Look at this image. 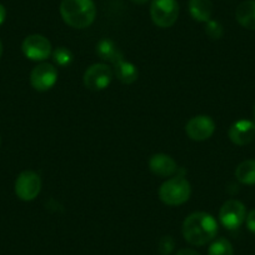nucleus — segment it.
Masks as SVG:
<instances>
[{
  "label": "nucleus",
  "instance_id": "obj_1",
  "mask_svg": "<svg viewBox=\"0 0 255 255\" xmlns=\"http://www.w3.org/2000/svg\"><path fill=\"white\" fill-rule=\"evenodd\" d=\"M218 223L214 217L204 212L188 215L183 223V237L189 244L202 247L215 239Z\"/></svg>",
  "mask_w": 255,
  "mask_h": 255
},
{
  "label": "nucleus",
  "instance_id": "obj_2",
  "mask_svg": "<svg viewBox=\"0 0 255 255\" xmlns=\"http://www.w3.org/2000/svg\"><path fill=\"white\" fill-rule=\"evenodd\" d=\"M60 14L69 26L85 29L94 23L97 8L93 0H63L60 3Z\"/></svg>",
  "mask_w": 255,
  "mask_h": 255
},
{
  "label": "nucleus",
  "instance_id": "obj_3",
  "mask_svg": "<svg viewBox=\"0 0 255 255\" xmlns=\"http://www.w3.org/2000/svg\"><path fill=\"white\" fill-rule=\"evenodd\" d=\"M191 194L190 183L184 176L176 175L164 181L159 188V198L169 207H178L189 200Z\"/></svg>",
  "mask_w": 255,
  "mask_h": 255
},
{
  "label": "nucleus",
  "instance_id": "obj_4",
  "mask_svg": "<svg viewBox=\"0 0 255 255\" xmlns=\"http://www.w3.org/2000/svg\"><path fill=\"white\" fill-rule=\"evenodd\" d=\"M151 20L159 28H170L179 16V4L176 0H153L150 5Z\"/></svg>",
  "mask_w": 255,
  "mask_h": 255
},
{
  "label": "nucleus",
  "instance_id": "obj_5",
  "mask_svg": "<svg viewBox=\"0 0 255 255\" xmlns=\"http://www.w3.org/2000/svg\"><path fill=\"white\" fill-rule=\"evenodd\" d=\"M113 75L114 73H113L112 68L107 64H93L92 67L85 70L83 82H84L85 88H88L89 90L99 92V90H104L109 87L113 80Z\"/></svg>",
  "mask_w": 255,
  "mask_h": 255
},
{
  "label": "nucleus",
  "instance_id": "obj_6",
  "mask_svg": "<svg viewBox=\"0 0 255 255\" xmlns=\"http://www.w3.org/2000/svg\"><path fill=\"white\" fill-rule=\"evenodd\" d=\"M247 218V209L242 202L235 199L227 200L219 212V220L228 230H237L242 227Z\"/></svg>",
  "mask_w": 255,
  "mask_h": 255
},
{
  "label": "nucleus",
  "instance_id": "obj_7",
  "mask_svg": "<svg viewBox=\"0 0 255 255\" xmlns=\"http://www.w3.org/2000/svg\"><path fill=\"white\" fill-rule=\"evenodd\" d=\"M41 190V179L35 171L25 170L15 180V194L24 202H31Z\"/></svg>",
  "mask_w": 255,
  "mask_h": 255
},
{
  "label": "nucleus",
  "instance_id": "obj_8",
  "mask_svg": "<svg viewBox=\"0 0 255 255\" xmlns=\"http://www.w3.org/2000/svg\"><path fill=\"white\" fill-rule=\"evenodd\" d=\"M24 55L33 61H44L51 55V44L45 36L40 34H33L24 39L21 44Z\"/></svg>",
  "mask_w": 255,
  "mask_h": 255
},
{
  "label": "nucleus",
  "instance_id": "obj_9",
  "mask_svg": "<svg viewBox=\"0 0 255 255\" xmlns=\"http://www.w3.org/2000/svg\"><path fill=\"white\" fill-rule=\"evenodd\" d=\"M58 80V70L53 64L41 63L30 73V84L38 92H46L55 85Z\"/></svg>",
  "mask_w": 255,
  "mask_h": 255
},
{
  "label": "nucleus",
  "instance_id": "obj_10",
  "mask_svg": "<svg viewBox=\"0 0 255 255\" xmlns=\"http://www.w3.org/2000/svg\"><path fill=\"white\" fill-rule=\"evenodd\" d=\"M185 131L191 140H207L214 134L215 123L208 115H197L186 123Z\"/></svg>",
  "mask_w": 255,
  "mask_h": 255
},
{
  "label": "nucleus",
  "instance_id": "obj_11",
  "mask_svg": "<svg viewBox=\"0 0 255 255\" xmlns=\"http://www.w3.org/2000/svg\"><path fill=\"white\" fill-rule=\"evenodd\" d=\"M228 135L235 145H247L255 138V123L247 119L238 120L230 127Z\"/></svg>",
  "mask_w": 255,
  "mask_h": 255
},
{
  "label": "nucleus",
  "instance_id": "obj_12",
  "mask_svg": "<svg viewBox=\"0 0 255 255\" xmlns=\"http://www.w3.org/2000/svg\"><path fill=\"white\" fill-rule=\"evenodd\" d=\"M149 169L155 175L161 178H168L178 171V165L171 156L166 154H154L149 159Z\"/></svg>",
  "mask_w": 255,
  "mask_h": 255
},
{
  "label": "nucleus",
  "instance_id": "obj_13",
  "mask_svg": "<svg viewBox=\"0 0 255 255\" xmlns=\"http://www.w3.org/2000/svg\"><path fill=\"white\" fill-rule=\"evenodd\" d=\"M237 20L243 28L255 30V0H245L235 11Z\"/></svg>",
  "mask_w": 255,
  "mask_h": 255
},
{
  "label": "nucleus",
  "instance_id": "obj_14",
  "mask_svg": "<svg viewBox=\"0 0 255 255\" xmlns=\"http://www.w3.org/2000/svg\"><path fill=\"white\" fill-rule=\"evenodd\" d=\"M189 13L191 18L199 23H207L213 14L212 0H189Z\"/></svg>",
  "mask_w": 255,
  "mask_h": 255
},
{
  "label": "nucleus",
  "instance_id": "obj_15",
  "mask_svg": "<svg viewBox=\"0 0 255 255\" xmlns=\"http://www.w3.org/2000/svg\"><path fill=\"white\" fill-rule=\"evenodd\" d=\"M114 65V74L119 82L123 84H133L139 77V72L136 67L130 61L124 60V58L118 60Z\"/></svg>",
  "mask_w": 255,
  "mask_h": 255
},
{
  "label": "nucleus",
  "instance_id": "obj_16",
  "mask_svg": "<svg viewBox=\"0 0 255 255\" xmlns=\"http://www.w3.org/2000/svg\"><path fill=\"white\" fill-rule=\"evenodd\" d=\"M97 54L99 55V58L104 61H109V63L114 64L118 60L123 59V53L119 50L115 43L110 39L105 38L98 43L97 45Z\"/></svg>",
  "mask_w": 255,
  "mask_h": 255
},
{
  "label": "nucleus",
  "instance_id": "obj_17",
  "mask_svg": "<svg viewBox=\"0 0 255 255\" xmlns=\"http://www.w3.org/2000/svg\"><path fill=\"white\" fill-rule=\"evenodd\" d=\"M235 178L245 185L255 184V160H244L235 169Z\"/></svg>",
  "mask_w": 255,
  "mask_h": 255
},
{
  "label": "nucleus",
  "instance_id": "obj_18",
  "mask_svg": "<svg viewBox=\"0 0 255 255\" xmlns=\"http://www.w3.org/2000/svg\"><path fill=\"white\" fill-rule=\"evenodd\" d=\"M208 255H234V249L229 240L219 238L210 244Z\"/></svg>",
  "mask_w": 255,
  "mask_h": 255
},
{
  "label": "nucleus",
  "instance_id": "obj_19",
  "mask_svg": "<svg viewBox=\"0 0 255 255\" xmlns=\"http://www.w3.org/2000/svg\"><path fill=\"white\" fill-rule=\"evenodd\" d=\"M53 55V60L56 65L61 68H67L69 67L70 64L74 60V56H73V53L68 48H64V46H59L55 50L51 53Z\"/></svg>",
  "mask_w": 255,
  "mask_h": 255
},
{
  "label": "nucleus",
  "instance_id": "obj_20",
  "mask_svg": "<svg viewBox=\"0 0 255 255\" xmlns=\"http://www.w3.org/2000/svg\"><path fill=\"white\" fill-rule=\"evenodd\" d=\"M204 30L205 34H207L210 39H213V40H218V39L222 38L223 34H224V29H223L222 24L217 20H212V19L205 23Z\"/></svg>",
  "mask_w": 255,
  "mask_h": 255
},
{
  "label": "nucleus",
  "instance_id": "obj_21",
  "mask_svg": "<svg viewBox=\"0 0 255 255\" xmlns=\"http://www.w3.org/2000/svg\"><path fill=\"white\" fill-rule=\"evenodd\" d=\"M174 248H175V242L170 235H165L159 240L158 249L161 255H169L170 253H173Z\"/></svg>",
  "mask_w": 255,
  "mask_h": 255
},
{
  "label": "nucleus",
  "instance_id": "obj_22",
  "mask_svg": "<svg viewBox=\"0 0 255 255\" xmlns=\"http://www.w3.org/2000/svg\"><path fill=\"white\" fill-rule=\"evenodd\" d=\"M245 223H247V228L249 229V232L255 234V209L250 210L248 213L247 218H245Z\"/></svg>",
  "mask_w": 255,
  "mask_h": 255
},
{
  "label": "nucleus",
  "instance_id": "obj_23",
  "mask_svg": "<svg viewBox=\"0 0 255 255\" xmlns=\"http://www.w3.org/2000/svg\"><path fill=\"white\" fill-rule=\"evenodd\" d=\"M175 255H200V254L197 252V250L188 249V248H186V249H180V250H179V252L176 253Z\"/></svg>",
  "mask_w": 255,
  "mask_h": 255
},
{
  "label": "nucleus",
  "instance_id": "obj_24",
  "mask_svg": "<svg viewBox=\"0 0 255 255\" xmlns=\"http://www.w3.org/2000/svg\"><path fill=\"white\" fill-rule=\"evenodd\" d=\"M5 18H6V10H5V8H4V5H1V4H0V25L4 23Z\"/></svg>",
  "mask_w": 255,
  "mask_h": 255
},
{
  "label": "nucleus",
  "instance_id": "obj_25",
  "mask_svg": "<svg viewBox=\"0 0 255 255\" xmlns=\"http://www.w3.org/2000/svg\"><path fill=\"white\" fill-rule=\"evenodd\" d=\"M134 4H139V5H143V4H146L149 0H131Z\"/></svg>",
  "mask_w": 255,
  "mask_h": 255
},
{
  "label": "nucleus",
  "instance_id": "obj_26",
  "mask_svg": "<svg viewBox=\"0 0 255 255\" xmlns=\"http://www.w3.org/2000/svg\"><path fill=\"white\" fill-rule=\"evenodd\" d=\"M1 55H3V44L0 41V58H1Z\"/></svg>",
  "mask_w": 255,
  "mask_h": 255
},
{
  "label": "nucleus",
  "instance_id": "obj_27",
  "mask_svg": "<svg viewBox=\"0 0 255 255\" xmlns=\"http://www.w3.org/2000/svg\"><path fill=\"white\" fill-rule=\"evenodd\" d=\"M254 119H255V105H254Z\"/></svg>",
  "mask_w": 255,
  "mask_h": 255
}]
</instances>
